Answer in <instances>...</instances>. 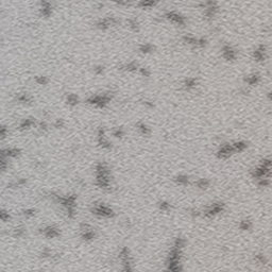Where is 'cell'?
<instances>
[{
  "label": "cell",
  "instance_id": "42",
  "mask_svg": "<svg viewBox=\"0 0 272 272\" xmlns=\"http://www.w3.org/2000/svg\"><path fill=\"white\" fill-rule=\"evenodd\" d=\"M268 97H269V99H270V100H272V91H270V93H269Z\"/></svg>",
  "mask_w": 272,
  "mask_h": 272
},
{
  "label": "cell",
  "instance_id": "21",
  "mask_svg": "<svg viewBox=\"0 0 272 272\" xmlns=\"http://www.w3.org/2000/svg\"><path fill=\"white\" fill-rule=\"evenodd\" d=\"M13 235H14L15 237H23V236L25 235V227H16V229L14 230Z\"/></svg>",
  "mask_w": 272,
  "mask_h": 272
},
{
  "label": "cell",
  "instance_id": "28",
  "mask_svg": "<svg viewBox=\"0 0 272 272\" xmlns=\"http://www.w3.org/2000/svg\"><path fill=\"white\" fill-rule=\"evenodd\" d=\"M123 134H124V132H123V130H122L121 128L115 129L114 132H113V135L115 136V137H117V138H121L122 136H123Z\"/></svg>",
  "mask_w": 272,
  "mask_h": 272
},
{
  "label": "cell",
  "instance_id": "40",
  "mask_svg": "<svg viewBox=\"0 0 272 272\" xmlns=\"http://www.w3.org/2000/svg\"><path fill=\"white\" fill-rule=\"evenodd\" d=\"M95 71H96V73H102V71H103V67L98 66L97 68H95Z\"/></svg>",
  "mask_w": 272,
  "mask_h": 272
},
{
  "label": "cell",
  "instance_id": "36",
  "mask_svg": "<svg viewBox=\"0 0 272 272\" xmlns=\"http://www.w3.org/2000/svg\"><path fill=\"white\" fill-rule=\"evenodd\" d=\"M6 134H8V129H6L4 126H2L1 129H0V136H1L2 139H3V138H5Z\"/></svg>",
  "mask_w": 272,
  "mask_h": 272
},
{
  "label": "cell",
  "instance_id": "31",
  "mask_svg": "<svg viewBox=\"0 0 272 272\" xmlns=\"http://www.w3.org/2000/svg\"><path fill=\"white\" fill-rule=\"evenodd\" d=\"M0 218H1L2 221H8L10 219V215H9L8 212H5L4 209H2L0 212Z\"/></svg>",
  "mask_w": 272,
  "mask_h": 272
},
{
  "label": "cell",
  "instance_id": "33",
  "mask_svg": "<svg viewBox=\"0 0 272 272\" xmlns=\"http://www.w3.org/2000/svg\"><path fill=\"white\" fill-rule=\"evenodd\" d=\"M67 208V215L69 218H73L74 217V206H69V207H66Z\"/></svg>",
  "mask_w": 272,
  "mask_h": 272
},
{
  "label": "cell",
  "instance_id": "8",
  "mask_svg": "<svg viewBox=\"0 0 272 272\" xmlns=\"http://www.w3.org/2000/svg\"><path fill=\"white\" fill-rule=\"evenodd\" d=\"M96 184H97V185L99 186L100 188H107V187H109V175L97 174Z\"/></svg>",
  "mask_w": 272,
  "mask_h": 272
},
{
  "label": "cell",
  "instance_id": "29",
  "mask_svg": "<svg viewBox=\"0 0 272 272\" xmlns=\"http://www.w3.org/2000/svg\"><path fill=\"white\" fill-rule=\"evenodd\" d=\"M41 257H44V258H46V257H52V252L50 251L49 249H47V248H46V249H44L43 251H41Z\"/></svg>",
  "mask_w": 272,
  "mask_h": 272
},
{
  "label": "cell",
  "instance_id": "24",
  "mask_svg": "<svg viewBox=\"0 0 272 272\" xmlns=\"http://www.w3.org/2000/svg\"><path fill=\"white\" fill-rule=\"evenodd\" d=\"M157 0H144V1L140 3L141 6H146V8H149V6H154L156 4Z\"/></svg>",
  "mask_w": 272,
  "mask_h": 272
},
{
  "label": "cell",
  "instance_id": "10",
  "mask_svg": "<svg viewBox=\"0 0 272 272\" xmlns=\"http://www.w3.org/2000/svg\"><path fill=\"white\" fill-rule=\"evenodd\" d=\"M81 237H82L83 240H85V241H91L96 237V234H95V232L93 231V229H91V230H88V231L82 232Z\"/></svg>",
  "mask_w": 272,
  "mask_h": 272
},
{
  "label": "cell",
  "instance_id": "30",
  "mask_svg": "<svg viewBox=\"0 0 272 272\" xmlns=\"http://www.w3.org/2000/svg\"><path fill=\"white\" fill-rule=\"evenodd\" d=\"M123 67H124V69L128 70V71H135V70L137 69V65H136L134 62L130 63V64L126 65V66H123Z\"/></svg>",
  "mask_w": 272,
  "mask_h": 272
},
{
  "label": "cell",
  "instance_id": "37",
  "mask_svg": "<svg viewBox=\"0 0 272 272\" xmlns=\"http://www.w3.org/2000/svg\"><path fill=\"white\" fill-rule=\"evenodd\" d=\"M63 126H64V121H63L62 119H58L55 121V123H54V127H55L56 129H61L63 128Z\"/></svg>",
  "mask_w": 272,
  "mask_h": 272
},
{
  "label": "cell",
  "instance_id": "6",
  "mask_svg": "<svg viewBox=\"0 0 272 272\" xmlns=\"http://www.w3.org/2000/svg\"><path fill=\"white\" fill-rule=\"evenodd\" d=\"M222 56L227 61H234L237 58V53H236V51L232 47L225 45L222 47Z\"/></svg>",
  "mask_w": 272,
  "mask_h": 272
},
{
  "label": "cell",
  "instance_id": "34",
  "mask_svg": "<svg viewBox=\"0 0 272 272\" xmlns=\"http://www.w3.org/2000/svg\"><path fill=\"white\" fill-rule=\"evenodd\" d=\"M36 82L41 85H45L46 83L48 82V79L46 77H37L36 78Z\"/></svg>",
  "mask_w": 272,
  "mask_h": 272
},
{
  "label": "cell",
  "instance_id": "20",
  "mask_svg": "<svg viewBox=\"0 0 272 272\" xmlns=\"http://www.w3.org/2000/svg\"><path fill=\"white\" fill-rule=\"evenodd\" d=\"M119 257L121 258V259H126V258L130 257V251H129V249L127 247H123L121 249V251H120L119 253Z\"/></svg>",
  "mask_w": 272,
  "mask_h": 272
},
{
  "label": "cell",
  "instance_id": "13",
  "mask_svg": "<svg viewBox=\"0 0 272 272\" xmlns=\"http://www.w3.org/2000/svg\"><path fill=\"white\" fill-rule=\"evenodd\" d=\"M6 155L8 157H17L19 154H20V150L17 148H10V149H6L5 150Z\"/></svg>",
  "mask_w": 272,
  "mask_h": 272
},
{
  "label": "cell",
  "instance_id": "14",
  "mask_svg": "<svg viewBox=\"0 0 272 272\" xmlns=\"http://www.w3.org/2000/svg\"><path fill=\"white\" fill-rule=\"evenodd\" d=\"M137 129L142 135H149V134H150V129H149L145 123H142V122L137 123Z\"/></svg>",
  "mask_w": 272,
  "mask_h": 272
},
{
  "label": "cell",
  "instance_id": "9",
  "mask_svg": "<svg viewBox=\"0 0 272 272\" xmlns=\"http://www.w3.org/2000/svg\"><path fill=\"white\" fill-rule=\"evenodd\" d=\"M259 81H260V77L255 73L250 74V76H248L247 78H245V82H247L249 85H256Z\"/></svg>",
  "mask_w": 272,
  "mask_h": 272
},
{
  "label": "cell",
  "instance_id": "25",
  "mask_svg": "<svg viewBox=\"0 0 272 272\" xmlns=\"http://www.w3.org/2000/svg\"><path fill=\"white\" fill-rule=\"evenodd\" d=\"M139 50L142 52V53H148V52H151L153 50V47L149 44H146V45H142L140 46Z\"/></svg>",
  "mask_w": 272,
  "mask_h": 272
},
{
  "label": "cell",
  "instance_id": "32",
  "mask_svg": "<svg viewBox=\"0 0 272 272\" xmlns=\"http://www.w3.org/2000/svg\"><path fill=\"white\" fill-rule=\"evenodd\" d=\"M17 99H18L20 102H29L30 101V97L28 95H26V94H23V95L18 96Z\"/></svg>",
  "mask_w": 272,
  "mask_h": 272
},
{
  "label": "cell",
  "instance_id": "17",
  "mask_svg": "<svg viewBox=\"0 0 272 272\" xmlns=\"http://www.w3.org/2000/svg\"><path fill=\"white\" fill-rule=\"evenodd\" d=\"M196 85H197V81H196V79H194V78L186 79L185 82H184V86H185L186 88H192V87H195Z\"/></svg>",
  "mask_w": 272,
  "mask_h": 272
},
{
  "label": "cell",
  "instance_id": "4",
  "mask_svg": "<svg viewBox=\"0 0 272 272\" xmlns=\"http://www.w3.org/2000/svg\"><path fill=\"white\" fill-rule=\"evenodd\" d=\"M234 152H235V151H234L233 145L224 144L223 146H221L220 149H219L218 156L220 157V159H227V157L231 156V155L233 154Z\"/></svg>",
  "mask_w": 272,
  "mask_h": 272
},
{
  "label": "cell",
  "instance_id": "3",
  "mask_svg": "<svg viewBox=\"0 0 272 272\" xmlns=\"http://www.w3.org/2000/svg\"><path fill=\"white\" fill-rule=\"evenodd\" d=\"M223 208H224V204L223 203H214L210 206H208V207H206V209L204 210V216L210 218V217L222 212Z\"/></svg>",
  "mask_w": 272,
  "mask_h": 272
},
{
  "label": "cell",
  "instance_id": "26",
  "mask_svg": "<svg viewBox=\"0 0 272 272\" xmlns=\"http://www.w3.org/2000/svg\"><path fill=\"white\" fill-rule=\"evenodd\" d=\"M35 214H36V210H35L34 208H29V209L23 210V215H25L27 218H31V217H33Z\"/></svg>",
  "mask_w": 272,
  "mask_h": 272
},
{
  "label": "cell",
  "instance_id": "38",
  "mask_svg": "<svg viewBox=\"0 0 272 272\" xmlns=\"http://www.w3.org/2000/svg\"><path fill=\"white\" fill-rule=\"evenodd\" d=\"M104 130H103L102 128H99V130H98V138L100 137H104Z\"/></svg>",
  "mask_w": 272,
  "mask_h": 272
},
{
  "label": "cell",
  "instance_id": "27",
  "mask_svg": "<svg viewBox=\"0 0 272 272\" xmlns=\"http://www.w3.org/2000/svg\"><path fill=\"white\" fill-rule=\"evenodd\" d=\"M185 245V240H184L183 238H177L174 241V247L177 248H180V249H182V248Z\"/></svg>",
  "mask_w": 272,
  "mask_h": 272
},
{
  "label": "cell",
  "instance_id": "2",
  "mask_svg": "<svg viewBox=\"0 0 272 272\" xmlns=\"http://www.w3.org/2000/svg\"><path fill=\"white\" fill-rule=\"evenodd\" d=\"M165 17L168 19L169 21H171L172 23H175V25L180 26V27H184L186 23V20L182 15H180L179 13L177 12H167L165 14Z\"/></svg>",
  "mask_w": 272,
  "mask_h": 272
},
{
  "label": "cell",
  "instance_id": "39",
  "mask_svg": "<svg viewBox=\"0 0 272 272\" xmlns=\"http://www.w3.org/2000/svg\"><path fill=\"white\" fill-rule=\"evenodd\" d=\"M39 128H41V130H43V131H47V124H46L45 122H41V123L39 124Z\"/></svg>",
  "mask_w": 272,
  "mask_h": 272
},
{
  "label": "cell",
  "instance_id": "1",
  "mask_svg": "<svg viewBox=\"0 0 272 272\" xmlns=\"http://www.w3.org/2000/svg\"><path fill=\"white\" fill-rule=\"evenodd\" d=\"M91 212L94 215L98 217H104V218H111V217L115 216V213L112 208H109V206L103 205V204H99V205H95L91 209Z\"/></svg>",
  "mask_w": 272,
  "mask_h": 272
},
{
  "label": "cell",
  "instance_id": "22",
  "mask_svg": "<svg viewBox=\"0 0 272 272\" xmlns=\"http://www.w3.org/2000/svg\"><path fill=\"white\" fill-rule=\"evenodd\" d=\"M251 225L252 224L249 220H242L240 222V224H239V227H240L241 230H243V231H247V230H250Z\"/></svg>",
  "mask_w": 272,
  "mask_h": 272
},
{
  "label": "cell",
  "instance_id": "5",
  "mask_svg": "<svg viewBox=\"0 0 272 272\" xmlns=\"http://www.w3.org/2000/svg\"><path fill=\"white\" fill-rule=\"evenodd\" d=\"M253 58L256 62H264L267 58V51L265 46L260 45L253 51Z\"/></svg>",
  "mask_w": 272,
  "mask_h": 272
},
{
  "label": "cell",
  "instance_id": "16",
  "mask_svg": "<svg viewBox=\"0 0 272 272\" xmlns=\"http://www.w3.org/2000/svg\"><path fill=\"white\" fill-rule=\"evenodd\" d=\"M33 124H34V121L32 119H26V120H23V121L20 123V126H19V129H20V130H27V129L31 128Z\"/></svg>",
  "mask_w": 272,
  "mask_h": 272
},
{
  "label": "cell",
  "instance_id": "7",
  "mask_svg": "<svg viewBox=\"0 0 272 272\" xmlns=\"http://www.w3.org/2000/svg\"><path fill=\"white\" fill-rule=\"evenodd\" d=\"M41 232L47 238H55L60 236V231L54 227H46L44 229H41Z\"/></svg>",
  "mask_w": 272,
  "mask_h": 272
},
{
  "label": "cell",
  "instance_id": "35",
  "mask_svg": "<svg viewBox=\"0 0 272 272\" xmlns=\"http://www.w3.org/2000/svg\"><path fill=\"white\" fill-rule=\"evenodd\" d=\"M159 208L162 210H168L170 208V204L164 201V202H161V204H159Z\"/></svg>",
  "mask_w": 272,
  "mask_h": 272
},
{
  "label": "cell",
  "instance_id": "18",
  "mask_svg": "<svg viewBox=\"0 0 272 272\" xmlns=\"http://www.w3.org/2000/svg\"><path fill=\"white\" fill-rule=\"evenodd\" d=\"M197 186L201 189H206V188L209 186V181L206 179H200L198 182H197Z\"/></svg>",
  "mask_w": 272,
  "mask_h": 272
},
{
  "label": "cell",
  "instance_id": "41",
  "mask_svg": "<svg viewBox=\"0 0 272 272\" xmlns=\"http://www.w3.org/2000/svg\"><path fill=\"white\" fill-rule=\"evenodd\" d=\"M140 71H141V73L144 74V76H147V77L150 76V72L147 71V70H146V69H144V68H141V70H140Z\"/></svg>",
  "mask_w": 272,
  "mask_h": 272
},
{
  "label": "cell",
  "instance_id": "15",
  "mask_svg": "<svg viewBox=\"0 0 272 272\" xmlns=\"http://www.w3.org/2000/svg\"><path fill=\"white\" fill-rule=\"evenodd\" d=\"M98 144H99V146L102 147L103 149H107V150L112 149V144L109 141H107L106 139H104V137L98 138Z\"/></svg>",
  "mask_w": 272,
  "mask_h": 272
},
{
  "label": "cell",
  "instance_id": "12",
  "mask_svg": "<svg viewBox=\"0 0 272 272\" xmlns=\"http://www.w3.org/2000/svg\"><path fill=\"white\" fill-rule=\"evenodd\" d=\"M233 147H234V151H235V152H242V151L248 147V145H247V142H245V141H237V142H235V144H233Z\"/></svg>",
  "mask_w": 272,
  "mask_h": 272
},
{
  "label": "cell",
  "instance_id": "19",
  "mask_svg": "<svg viewBox=\"0 0 272 272\" xmlns=\"http://www.w3.org/2000/svg\"><path fill=\"white\" fill-rule=\"evenodd\" d=\"M175 182L180 185H187L188 184V177L186 175H179L175 177Z\"/></svg>",
  "mask_w": 272,
  "mask_h": 272
},
{
  "label": "cell",
  "instance_id": "23",
  "mask_svg": "<svg viewBox=\"0 0 272 272\" xmlns=\"http://www.w3.org/2000/svg\"><path fill=\"white\" fill-rule=\"evenodd\" d=\"M67 103L70 105H76L78 103V97L76 95H73V94H71V95H69L67 97Z\"/></svg>",
  "mask_w": 272,
  "mask_h": 272
},
{
  "label": "cell",
  "instance_id": "11",
  "mask_svg": "<svg viewBox=\"0 0 272 272\" xmlns=\"http://www.w3.org/2000/svg\"><path fill=\"white\" fill-rule=\"evenodd\" d=\"M96 171H97V174H104V175H109V168L106 167L104 163H99L97 166H96Z\"/></svg>",
  "mask_w": 272,
  "mask_h": 272
}]
</instances>
